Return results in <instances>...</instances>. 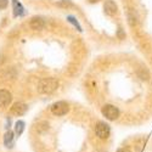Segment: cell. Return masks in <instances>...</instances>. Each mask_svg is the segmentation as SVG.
Segmentation results:
<instances>
[{"instance_id": "1", "label": "cell", "mask_w": 152, "mask_h": 152, "mask_svg": "<svg viewBox=\"0 0 152 152\" xmlns=\"http://www.w3.org/2000/svg\"><path fill=\"white\" fill-rule=\"evenodd\" d=\"M58 86V82L55 78H44L38 83V91L40 94H51Z\"/></svg>"}, {"instance_id": "2", "label": "cell", "mask_w": 152, "mask_h": 152, "mask_svg": "<svg viewBox=\"0 0 152 152\" xmlns=\"http://www.w3.org/2000/svg\"><path fill=\"white\" fill-rule=\"evenodd\" d=\"M102 115L110 121H115L119 117V110L113 105H105L102 107Z\"/></svg>"}, {"instance_id": "3", "label": "cell", "mask_w": 152, "mask_h": 152, "mask_svg": "<svg viewBox=\"0 0 152 152\" xmlns=\"http://www.w3.org/2000/svg\"><path fill=\"white\" fill-rule=\"evenodd\" d=\"M95 133L100 139H107L110 136L111 129H110L108 124H106L105 122H99L95 125Z\"/></svg>"}, {"instance_id": "4", "label": "cell", "mask_w": 152, "mask_h": 152, "mask_svg": "<svg viewBox=\"0 0 152 152\" xmlns=\"http://www.w3.org/2000/svg\"><path fill=\"white\" fill-rule=\"evenodd\" d=\"M68 110H69V107H68L67 102H65V101H57V102H55L51 106V112L54 113L55 116L66 115V113L68 112Z\"/></svg>"}, {"instance_id": "5", "label": "cell", "mask_w": 152, "mask_h": 152, "mask_svg": "<svg viewBox=\"0 0 152 152\" xmlns=\"http://www.w3.org/2000/svg\"><path fill=\"white\" fill-rule=\"evenodd\" d=\"M27 110H28V107H27L26 104H23V102H16V104L12 105V107H11L10 111H11L12 115H15V116H23L24 113L27 112Z\"/></svg>"}, {"instance_id": "6", "label": "cell", "mask_w": 152, "mask_h": 152, "mask_svg": "<svg viewBox=\"0 0 152 152\" xmlns=\"http://www.w3.org/2000/svg\"><path fill=\"white\" fill-rule=\"evenodd\" d=\"M11 100H12V96H11L10 91H7L5 89L0 90V107L9 106L10 102H11Z\"/></svg>"}, {"instance_id": "7", "label": "cell", "mask_w": 152, "mask_h": 152, "mask_svg": "<svg viewBox=\"0 0 152 152\" xmlns=\"http://www.w3.org/2000/svg\"><path fill=\"white\" fill-rule=\"evenodd\" d=\"M105 12H106V15L108 16H113V15H116L117 14V11H118V7L116 5L115 1H112V0H107V1L105 3Z\"/></svg>"}, {"instance_id": "8", "label": "cell", "mask_w": 152, "mask_h": 152, "mask_svg": "<svg viewBox=\"0 0 152 152\" xmlns=\"http://www.w3.org/2000/svg\"><path fill=\"white\" fill-rule=\"evenodd\" d=\"M44 26H45V23L40 17H33L29 22V27L34 31H40L44 28Z\"/></svg>"}, {"instance_id": "9", "label": "cell", "mask_w": 152, "mask_h": 152, "mask_svg": "<svg viewBox=\"0 0 152 152\" xmlns=\"http://www.w3.org/2000/svg\"><path fill=\"white\" fill-rule=\"evenodd\" d=\"M12 5H14V15L17 16H22L24 14L23 11V6L17 1V0H12Z\"/></svg>"}, {"instance_id": "10", "label": "cell", "mask_w": 152, "mask_h": 152, "mask_svg": "<svg viewBox=\"0 0 152 152\" xmlns=\"http://www.w3.org/2000/svg\"><path fill=\"white\" fill-rule=\"evenodd\" d=\"M14 139H15L14 133L9 130V132L5 134V136H4V142H5V145H6L7 147H12V145H14Z\"/></svg>"}, {"instance_id": "11", "label": "cell", "mask_w": 152, "mask_h": 152, "mask_svg": "<svg viewBox=\"0 0 152 152\" xmlns=\"http://www.w3.org/2000/svg\"><path fill=\"white\" fill-rule=\"evenodd\" d=\"M23 129H24V122L23 121H17L16 124H15V133L17 135H21L23 133Z\"/></svg>"}, {"instance_id": "12", "label": "cell", "mask_w": 152, "mask_h": 152, "mask_svg": "<svg viewBox=\"0 0 152 152\" xmlns=\"http://www.w3.org/2000/svg\"><path fill=\"white\" fill-rule=\"evenodd\" d=\"M67 20H68V22H71V23H72L73 26H74L75 28H77L79 32H82V27L79 26V23H78L77 21H75V18H74L73 16H68V17H67Z\"/></svg>"}, {"instance_id": "13", "label": "cell", "mask_w": 152, "mask_h": 152, "mask_svg": "<svg viewBox=\"0 0 152 152\" xmlns=\"http://www.w3.org/2000/svg\"><path fill=\"white\" fill-rule=\"evenodd\" d=\"M7 6V0H0V10H3Z\"/></svg>"}, {"instance_id": "14", "label": "cell", "mask_w": 152, "mask_h": 152, "mask_svg": "<svg viewBox=\"0 0 152 152\" xmlns=\"http://www.w3.org/2000/svg\"><path fill=\"white\" fill-rule=\"evenodd\" d=\"M58 6H72V4L69 1H67V0H63V1L58 3Z\"/></svg>"}, {"instance_id": "15", "label": "cell", "mask_w": 152, "mask_h": 152, "mask_svg": "<svg viewBox=\"0 0 152 152\" xmlns=\"http://www.w3.org/2000/svg\"><path fill=\"white\" fill-rule=\"evenodd\" d=\"M117 152H132V150H130L129 147H122V148H119Z\"/></svg>"}, {"instance_id": "16", "label": "cell", "mask_w": 152, "mask_h": 152, "mask_svg": "<svg viewBox=\"0 0 152 152\" xmlns=\"http://www.w3.org/2000/svg\"><path fill=\"white\" fill-rule=\"evenodd\" d=\"M118 37L121 38V39H123V38L125 37V34H124V33H123V32H122V31L119 29V31H118Z\"/></svg>"}, {"instance_id": "17", "label": "cell", "mask_w": 152, "mask_h": 152, "mask_svg": "<svg viewBox=\"0 0 152 152\" xmlns=\"http://www.w3.org/2000/svg\"><path fill=\"white\" fill-rule=\"evenodd\" d=\"M97 1H100V0H89V3H91V4H94V3H97Z\"/></svg>"}]
</instances>
